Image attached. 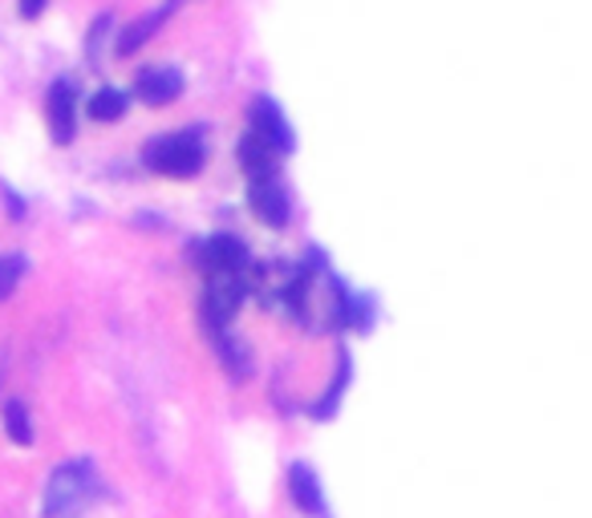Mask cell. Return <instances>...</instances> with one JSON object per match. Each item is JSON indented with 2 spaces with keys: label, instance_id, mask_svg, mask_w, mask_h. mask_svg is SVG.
I'll return each mask as SVG.
<instances>
[{
  "label": "cell",
  "instance_id": "1",
  "mask_svg": "<svg viewBox=\"0 0 592 518\" xmlns=\"http://www.w3.org/2000/svg\"><path fill=\"white\" fill-rule=\"evenodd\" d=\"M94 498H102V478H98L94 462H61L58 470L49 474L45 495H41V515L45 518H73L82 515Z\"/></svg>",
  "mask_w": 592,
  "mask_h": 518
},
{
  "label": "cell",
  "instance_id": "2",
  "mask_svg": "<svg viewBox=\"0 0 592 518\" xmlns=\"http://www.w3.org/2000/svg\"><path fill=\"white\" fill-rule=\"evenodd\" d=\"M203 158H207V142H203L200 126L163 134V138L146 142V151H143V163L151 166L154 175H166V178L200 175Z\"/></svg>",
  "mask_w": 592,
  "mask_h": 518
},
{
  "label": "cell",
  "instance_id": "3",
  "mask_svg": "<svg viewBox=\"0 0 592 518\" xmlns=\"http://www.w3.org/2000/svg\"><path fill=\"white\" fill-rule=\"evenodd\" d=\"M248 207H252V215H256L264 227H273V231L288 227V219H293V203H288V190L276 183V175L252 178Z\"/></svg>",
  "mask_w": 592,
  "mask_h": 518
},
{
  "label": "cell",
  "instance_id": "4",
  "mask_svg": "<svg viewBox=\"0 0 592 518\" xmlns=\"http://www.w3.org/2000/svg\"><path fill=\"white\" fill-rule=\"evenodd\" d=\"M45 114H49V130H53V142L70 146L73 134H78V85L70 77H58V82L49 85Z\"/></svg>",
  "mask_w": 592,
  "mask_h": 518
},
{
  "label": "cell",
  "instance_id": "5",
  "mask_svg": "<svg viewBox=\"0 0 592 518\" xmlns=\"http://www.w3.org/2000/svg\"><path fill=\"white\" fill-rule=\"evenodd\" d=\"M252 134H261L268 146H273L276 154H293L296 151V134L293 126H288V118L280 114V106H276L273 97H256L252 102Z\"/></svg>",
  "mask_w": 592,
  "mask_h": 518
},
{
  "label": "cell",
  "instance_id": "6",
  "mask_svg": "<svg viewBox=\"0 0 592 518\" xmlns=\"http://www.w3.org/2000/svg\"><path fill=\"white\" fill-rule=\"evenodd\" d=\"M288 498H293V507L308 518L329 515V507H325V490H320V478L308 462H293V466H288Z\"/></svg>",
  "mask_w": 592,
  "mask_h": 518
},
{
  "label": "cell",
  "instance_id": "7",
  "mask_svg": "<svg viewBox=\"0 0 592 518\" xmlns=\"http://www.w3.org/2000/svg\"><path fill=\"white\" fill-rule=\"evenodd\" d=\"M134 94L143 97L146 106H166L183 94V73L175 65H154V70H143L134 77Z\"/></svg>",
  "mask_w": 592,
  "mask_h": 518
},
{
  "label": "cell",
  "instance_id": "8",
  "mask_svg": "<svg viewBox=\"0 0 592 518\" xmlns=\"http://www.w3.org/2000/svg\"><path fill=\"white\" fill-rule=\"evenodd\" d=\"M200 263L212 271V276H215V271H248L252 256H248V248H244V239L212 236V239H203Z\"/></svg>",
  "mask_w": 592,
  "mask_h": 518
},
{
  "label": "cell",
  "instance_id": "9",
  "mask_svg": "<svg viewBox=\"0 0 592 518\" xmlns=\"http://www.w3.org/2000/svg\"><path fill=\"white\" fill-rule=\"evenodd\" d=\"M349 381H354V356H349V349H337V377H333L329 388L320 393V401H313V405H308V413H313L317 422H329L333 413H337V405H341Z\"/></svg>",
  "mask_w": 592,
  "mask_h": 518
},
{
  "label": "cell",
  "instance_id": "10",
  "mask_svg": "<svg viewBox=\"0 0 592 518\" xmlns=\"http://www.w3.org/2000/svg\"><path fill=\"white\" fill-rule=\"evenodd\" d=\"M236 154H239V163H244V170H248V178L276 175V158H280V154H276L261 134H244L239 146H236Z\"/></svg>",
  "mask_w": 592,
  "mask_h": 518
},
{
  "label": "cell",
  "instance_id": "11",
  "mask_svg": "<svg viewBox=\"0 0 592 518\" xmlns=\"http://www.w3.org/2000/svg\"><path fill=\"white\" fill-rule=\"evenodd\" d=\"M175 9H178V0H163V4H159V9H154L151 17L134 21L131 29H126V33L119 37V53H122V58H131L134 49L146 45V41H151V37L159 33V29H163V21H166V17H171Z\"/></svg>",
  "mask_w": 592,
  "mask_h": 518
},
{
  "label": "cell",
  "instance_id": "12",
  "mask_svg": "<svg viewBox=\"0 0 592 518\" xmlns=\"http://www.w3.org/2000/svg\"><path fill=\"white\" fill-rule=\"evenodd\" d=\"M0 417H4V434L17 446H33V417H29V405L21 397H9L0 405Z\"/></svg>",
  "mask_w": 592,
  "mask_h": 518
},
{
  "label": "cell",
  "instance_id": "13",
  "mask_svg": "<svg viewBox=\"0 0 592 518\" xmlns=\"http://www.w3.org/2000/svg\"><path fill=\"white\" fill-rule=\"evenodd\" d=\"M131 110V97L114 90V85H102L94 97H90V118L94 122H119L122 114Z\"/></svg>",
  "mask_w": 592,
  "mask_h": 518
},
{
  "label": "cell",
  "instance_id": "14",
  "mask_svg": "<svg viewBox=\"0 0 592 518\" xmlns=\"http://www.w3.org/2000/svg\"><path fill=\"white\" fill-rule=\"evenodd\" d=\"M24 271H29V259L21 251H9V256H0V300H9L17 288H21Z\"/></svg>",
  "mask_w": 592,
  "mask_h": 518
},
{
  "label": "cell",
  "instance_id": "15",
  "mask_svg": "<svg viewBox=\"0 0 592 518\" xmlns=\"http://www.w3.org/2000/svg\"><path fill=\"white\" fill-rule=\"evenodd\" d=\"M4 211H9L12 219H24V203H21V195H17V190H9V187H4Z\"/></svg>",
  "mask_w": 592,
  "mask_h": 518
},
{
  "label": "cell",
  "instance_id": "16",
  "mask_svg": "<svg viewBox=\"0 0 592 518\" xmlns=\"http://www.w3.org/2000/svg\"><path fill=\"white\" fill-rule=\"evenodd\" d=\"M45 4H49V0H21V17H24V21H37V17L45 12Z\"/></svg>",
  "mask_w": 592,
  "mask_h": 518
}]
</instances>
